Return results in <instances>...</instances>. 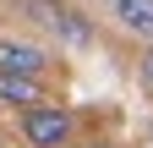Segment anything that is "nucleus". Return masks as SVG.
<instances>
[{
	"label": "nucleus",
	"mask_w": 153,
	"mask_h": 148,
	"mask_svg": "<svg viewBox=\"0 0 153 148\" xmlns=\"http://www.w3.org/2000/svg\"><path fill=\"white\" fill-rule=\"evenodd\" d=\"M22 11H27V22L49 28L66 49H88V44H93V22H88L76 6H66V0H22Z\"/></svg>",
	"instance_id": "nucleus-1"
},
{
	"label": "nucleus",
	"mask_w": 153,
	"mask_h": 148,
	"mask_svg": "<svg viewBox=\"0 0 153 148\" xmlns=\"http://www.w3.org/2000/svg\"><path fill=\"white\" fill-rule=\"evenodd\" d=\"M22 137H27V148H71L76 143V115L60 110V104L22 110Z\"/></svg>",
	"instance_id": "nucleus-2"
},
{
	"label": "nucleus",
	"mask_w": 153,
	"mask_h": 148,
	"mask_svg": "<svg viewBox=\"0 0 153 148\" xmlns=\"http://www.w3.org/2000/svg\"><path fill=\"white\" fill-rule=\"evenodd\" d=\"M49 55L27 44V39H0V71H16V77H44Z\"/></svg>",
	"instance_id": "nucleus-3"
},
{
	"label": "nucleus",
	"mask_w": 153,
	"mask_h": 148,
	"mask_svg": "<svg viewBox=\"0 0 153 148\" xmlns=\"http://www.w3.org/2000/svg\"><path fill=\"white\" fill-rule=\"evenodd\" d=\"M0 104L38 110V104H49V99H44V82H38V77H16V71H0Z\"/></svg>",
	"instance_id": "nucleus-4"
},
{
	"label": "nucleus",
	"mask_w": 153,
	"mask_h": 148,
	"mask_svg": "<svg viewBox=\"0 0 153 148\" xmlns=\"http://www.w3.org/2000/svg\"><path fill=\"white\" fill-rule=\"evenodd\" d=\"M115 22H120L131 39L153 44V0H115Z\"/></svg>",
	"instance_id": "nucleus-5"
},
{
	"label": "nucleus",
	"mask_w": 153,
	"mask_h": 148,
	"mask_svg": "<svg viewBox=\"0 0 153 148\" xmlns=\"http://www.w3.org/2000/svg\"><path fill=\"white\" fill-rule=\"evenodd\" d=\"M142 82L153 88V44H148V55H142Z\"/></svg>",
	"instance_id": "nucleus-6"
},
{
	"label": "nucleus",
	"mask_w": 153,
	"mask_h": 148,
	"mask_svg": "<svg viewBox=\"0 0 153 148\" xmlns=\"http://www.w3.org/2000/svg\"><path fill=\"white\" fill-rule=\"evenodd\" d=\"M82 148H115V143H104V137H88V143H82Z\"/></svg>",
	"instance_id": "nucleus-7"
}]
</instances>
